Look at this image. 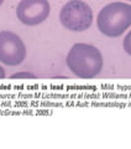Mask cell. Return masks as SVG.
I'll return each instance as SVG.
<instances>
[{
  "label": "cell",
  "instance_id": "7",
  "mask_svg": "<svg viewBox=\"0 0 131 149\" xmlns=\"http://www.w3.org/2000/svg\"><path fill=\"white\" fill-rule=\"evenodd\" d=\"M36 77V74L34 73H31V72H19V73H14L11 74V77L10 78H35Z\"/></svg>",
  "mask_w": 131,
  "mask_h": 149
},
{
  "label": "cell",
  "instance_id": "6",
  "mask_svg": "<svg viewBox=\"0 0 131 149\" xmlns=\"http://www.w3.org/2000/svg\"><path fill=\"white\" fill-rule=\"evenodd\" d=\"M123 46H124V50L131 56V30L129 31V34L125 36V40H124V42H123Z\"/></svg>",
  "mask_w": 131,
  "mask_h": 149
},
{
  "label": "cell",
  "instance_id": "3",
  "mask_svg": "<svg viewBox=\"0 0 131 149\" xmlns=\"http://www.w3.org/2000/svg\"><path fill=\"white\" fill-rule=\"evenodd\" d=\"M59 20L67 30L81 32L89 29L93 21V10L82 0H71L61 9Z\"/></svg>",
  "mask_w": 131,
  "mask_h": 149
},
{
  "label": "cell",
  "instance_id": "1",
  "mask_svg": "<svg viewBox=\"0 0 131 149\" xmlns=\"http://www.w3.org/2000/svg\"><path fill=\"white\" fill-rule=\"evenodd\" d=\"M67 66L81 78H93L103 68V56L95 46L79 42L72 46L67 55Z\"/></svg>",
  "mask_w": 131,
  "mask_h": 149
},
{
  "label": "cell",
  "instance_id": "4",
  "mask_svg": "<svg viewBox=\"0 0 131 149\" xmlns=\"http://www.w3.org/2000/svg\"><path fill=\"white\" fill-rule=\"evenodd\" d=\"M26 58V47L21 37L11 31H0V61L17 66Z\"/></svg>",
  "mask_w": 131,
  "mask_h": 149
},
{
  "label": "cell",
  "instance_id": "2",
  "mask_svg": "<svg viewBox=\"0 0 131 149\" xmlns=\"http://www.w3.org/2000/svg\"><path fill=\"white\" fill-rule=\"evenodd\" d=\"M97 25L101 34L109 37H118L131 26V5L121 1L108 4L100 10Z\"/></svg>",
  "mask_w": 131,
  "mask_h": 149
},
{
  "label": "cell",
  "instance_id": "8",
  "mask_svg": "<svg viewBox=\"0 0 131 149\" xmlns=\"http://www.w3.org/2000/svg\"><path fill=\"white\" fill-rule=\"evenodd\" d=\"M3 78H5V71H4V68L0 66V80H3Z\"/></svg>",
  "mask_w": 131,
  "mask_h": 149
},
{
  "label": "cell",
  "instance_id": "5",
  "mask_svg": "<svg viewBox=\"0 0 131 149\" xmlns=\"http://www.w3.org/2000/svg\"><path fill=\"white\" fill-rule=\"evenodd\" d=\"M47 0H21L16 8L17 17L22 24L34 26L43 22L50 15Z\"/></svg>",
  "mask_w": 131,
  "mask_h": 149
},
{
  "label": "cell",
  "instance_id": "9",
  "mask_svg": "<svg viewBox=\"0 0 131 149\" xmlns=\"http://www.w3.org/2000/svg\"><path fill=\"white\" fill-rule=\"evenodd\" d=\"M3 1H4V0H0V5H1V4H3Z\"/></svg>",
  "mask_w": 131,
  "mask_h": 149
},
{
  "label": "cell",
  "instance_id": "10",
  "mask_svg": "<svg viewBox=\"0 0 131 149\" xmlns=\"http://www.w3.org/2000/svg\"><path fill=\"white\" fill-rule=\"evenodd\" d=\"M130 1H131V0H130Z\"/></svg>",
  "mask_w": 131,
  "mask_h": 149
}]
</instances>
